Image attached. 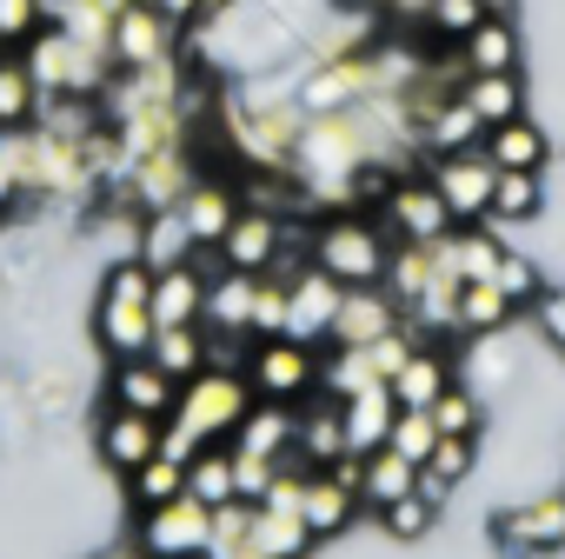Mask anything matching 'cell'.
<instances>
[{
	"instance_id": "6da1fadb",
	"label": "cell",
	"mask_w": 565,
	"mask_h": 559,
	"mask_svg": "<svg viewBox=\"0 0 565 559\" xmlns=\"http://www.w3.org/2000/svg\"><path fill=\"white\" fill-rule=\"evenodd\" d=\"M160 334L153 320V266L147 260H120L100 273V300H94V340L114 354V360H134L147 354Z\"/></svg>"
},
{
	"instance_id": "7a4b0ae2",
	"label": "cell",
	"mask_w": 565,
	"mask_h": 559,
	"mask_svg": "<svg viewBox=\"0 0 565 559\" xmlns=\"http://www.w3.org/2000/svg\"><path fill=\"white\" fill-rule=\"evenodd\" d=\"M393 233L373 213H327L313 226V266H327L340 287H386V266H393Z\"/></svg>"
},
{
	"instance_id": "3957f363",
	"label": "cell",
	"mask_w": 565,
	"mask_h": 559,
	"mask_svg": "<svg viewBox=\"0 0 565 559\" xmlns=\"http://www.w3.org/2000/svg\"><path fill=\"white\" fill-rule=\"evenodd\" d=\"M253 407H259V393H253L246 373H220V367H206V373H193V380L180 387V407L167 413V426H180V433L206 453V446H226V440L246 426Z\"/></svg>"
},
{
	"instance_id": "277c9868",
	"label": "cell",
	"mask_w": 565,
	"mask_h": 559,
	"mask_svg": "<svg viewBox=\"0 0 565 559\" xmlns=\"http://www.w3.org/2000/svg\"><path fill=\"white\" fill-rule=\"evenodd\" d=\"M21 54H28L41 94H87V101H100V94L114 87V74H120L107 48H94V41H81V34H67V28H41Z\"/></svg>"
},
{
	"instance_id": "5b68a950",
	"label": "cell",
	"mask_w": 565,
	"mask_h": 559,
	"mask_svg": "<svg viewBox=\"0 0 565 559\" xmlns=\"http://www.w3.org/2000/svg\"><path fill=\"white\" fill-rule=\"evenodd\" d=\"M320 347H307V340H253V360H246V380H253V393L259 400H279V407H307L313 393H320Z\"/></svg>"
},
{
	"instance_id": "8992f818",
	"label": "cell",
	"mask_w": 565,
	"mask_h": 559,
	"mask_svg": "<svg viewBox=\"0 0 565 559\" xmlns=\"http://www.w3.org/2000/svg\"><path fill=\"white\" fill-rule=\"evenodd\" d=\"M206 532H213V506L180 493L167 506H140V532L134 546H147L153 559H200L206 552Z\"/></svg>"
},
{
	"instance_id": "52a82bcc",
	"label": "cell",
	"mask_w": 565,
	"mask_h": 559,
	"mask_svg": "<svg viewBox=\"0 0 565 559\" xmlns=\"http://www.w3.org/2000/svg\"><path fill=\"white\" fill-rule=\"evenodd\" d=\"M186 48V21L147 8V0H127L120 21H114V67H160V61H180Z\"/></svg>"
},
{
	"instance_id": "ba28073f",
	"label": "cell",
	"mask_w": 565,
	"mask_h": 559,
	"mask_svg": "<svg viewBox=\"0 0 565 559\" xmlns=\"http://www.w3.org/2000/svg\"><path fill=\"white\" fill-rule=\"evenodd\" d=\"M426 180L439 187V200L452 207V220H459V226L492 213V193H499V167H492V154H486V147H466V154H439Z\"/></svg>"
},
{
	"instance_id": "9c48e42d",
	"label": "cell",
	"mask_w": 565,
	"mask_h": 559,
	"mask_svg": "<svg viewBox=\"0 0 565 559\" xmlns=\"http://www.w3.org/2000/svg\"><path fill=\"white\" fill-rule=\"evenodd\" d=\"M380 220H386V233H393V240H413V246H433V240H446V233L459 226V220H452V207L439 200V187H433L426 173H406V180L386 193Z\"/></svg>"
},
{
	"instance_id": "30bf717a",
	"label": "cell",
	"mask_w": 565,
	"mask_h": 559,
	"mask_svg": "<svg viewBox=\"0 0 565 559\" xmlns=\"http://www.w3.org/2000/svg\"><path fill=\"white\" fill-rule=\"evenodd\" d=\"M347 307V287L327 273V266H307L300 280H287V340H307V347H333V320Z\"/></svg>"
},
{
	"instance_id": "8fae6325",
	"label": "cell",
	"mask_w": 565,
	"mask_h": 559,
	"mask_svg": "<svg viewBox=\"0 0 565 559\" xmlns=\"http://www.w3.org/2000/svg\"><path fill=\"white\" fill-rule=\"evenodd\" d=\"M287 233H294L287 213L239 207V220L226 226V240H220L213 253H220V266H233V273H273V260L287 253Z\"/></svg>"
},
{
	"instance_id": "7c38bea8",
	"label": "cell",
	"mask_w": 565,
	"mask_h": 559,
	"mask_svg": "<svg viewBox=\"0 0 565 559\" xmlns=\"http://www.w3.org/2000/svg\"><path fill=\"white\" fill-rule=\"evenodd\" d=\"M107 407H127V413H147V420H167V413L180 407V380H173L153 354L114 360V367H107Z\"/></svg>"
},
{
	"instance_id": "4fadbf2b",
	"label": "cell",
	"mask_w": 565,
	"mask_h": 559,
	"mask_svg": "<svg viewBox=\"0 0 565 559\" xmlns=\"http://www.w3.org/2000/svg\"><path fill=\"white\" fill-rule=\"evenodd\" d=\"M492 539H499V552H558L565 546V486L558 493H539V499H525V506H505L499 519H492Z\"/></svg>"
},
{
	"instance_id": "5bb4252c",
	"label": "cell",
	"mask_w": 565,
	"mask_h": 559,
	"mask_svg": "<svg viewBox=\"0 0 565 559\" xmlns=\"http://www.w3.org/2000/svg\"><path fill=\"white\" fill-rule=\"evenodd\" d=\"M160 426L167 420H147V413H127V407H107L100 413V426H94V453H100V466L107 473H140L153 453H160Z\"/></svg>"
},
{
	"instance_id": "9a60e30c",
	"label": "cell",
	"mask_w": 565,
	"mask_h": 559,
	"mask_svg": "<svg viewBox=\"0 0 565 559\" xmlns=\"http://www.w3.org/2000/svg\"><path fill=\"white\" fill-rule=\"evenodd\" d=\"M399 327H406V307L386 287H347V307L333 320V347H373Z\"/></svg>"
},
{
	"instance_id": "2e32d148",
	"label": "cell",
	"mask_w": 565,
	"mask_h": 559,
	"mask_svg": "<svg viewBox=\"0 0 565 559\" xmlns=\"http://www.w3.org/2000/svg\"><path fill=\"white\" fill-rule=\"evenodd\" d=\"M353 446H347V407L333 400V393H313L307 407H300V440H294V460L300 466H313V473H327V466H340Z\"/></svg>"
},
{
	"instance_id": "e0dca14e",
	"label": "cell",
	"mask_w": 565,
	"mask_h": 559,
	"mask_svg": "<svg viewBox=\"0 0 565 559\" xmlns=\"http://www.w3.org/2000/svg\"><path fill=\"white\" fill-rule=\"evenodd\" d=\"M294 440H300V407L259 400V407L246 413V426H239L226 446L246 453V460H266V466H287V460H294Z\"/></svg>"
},
{
	"instance_id": "ac0fdd59",
	"label": "cell",
	"mask_w": 565,
	"mask_h": 559,
	"mask_svg": "<svg viewBox=\"0 0 565 559\" xmlns=\"http://www.w3.org/2000/svg\"><path fill=\"white\" fill-rule=\"evenodd\" d=\"M206 287L213 280L200 273V260L153 273V320L160 327H206Z\"/></svg>"
},
{
	"instance_id": "d6986e66",
	"label": "cell",
	"mask_w": 565,
	"mask_h": 559,
	"mask_svg": "<svg viewBox=\"0 0 565 559\" xmlns=\"http://www.w3.org/2000/svg\"><path fill=\"white\" fill-rule=\"evenodd\" d=\"M239 207H246V193H233L226 180H213V173H200V180H193V193L180 200V213H186V226H193L200 253L226 240V226L239 220Z\"/></svg>"
},
{
	"instance_id": "ffe728a7",
	"label": "cell",
	"mask_w": 565,
	"mask_h": 559,
	"mask_svg": "<svg viewBox=\"0 0 565 559\" xmlns=\"http://www.w3.org/2000/svg\"><path fill=\"white\" fill-rule=\"evenodd\" d=\"M433 253H439V266L452 280H492L499 260H505V246L492 240V226H452L446 240H433Z\"/></svg>"
},
{
	"instance_id": "44dd1931",
	"label": "cell",
	"mask_w": 565,
	"mask_h": 559,
	"mask_svg": "<svg viewBox=\"0 0 565 559\" xmlns=\"http://www.w3.org/2000/svg\"><path fill=\"white\" fill-rule=\"evenodd\" d=\"M253 300H259V273H213L206 287V327L213 334H253Z\"/></svg>"
},
{
	"instance_id": "7402d4cb",
	"label": "cell",
	"mask_w": 565,
	"mask_h": 559,
	"mask_svg": "<svg viewBox=\"0 0 565 559\" xmlns=\"http://www.w3.org/2000/svg\"><path fill=\"white\" fill-rule=\"evenodd\" d=\"M360 506H366V499H360L353 486H340L333 473H307V499H300V519L313 526V539H333V532H347Z\"/></svg>"
},
{
	"instance_id": "603a6c76",
	"label": "cell",
	"mask_w": 565,
	"mask_h": 559,
	"mask_svg": "<svg viewBox=\"0 0 565 559\" xmlns=\"http://www.w3.org/2000/svg\"><path fill=\"white\" fill-rule=\"evenodd\" d=\"M41 107H47V94H41V81H34L28 54H21V48H8V54H0V127H34V120H41Z\"/></svg>"
},
{
	"instance_id": "cb8c5ba5",
	"label": "cell",
	"mask_w": 565,
	"mask_h": 559,
	"mask_svg": "<svg viewBox=\"0 0 565 559\" xmlns=\"http://www.w3.org/2000/svg\"><path fill=\"white\" fill-rule=\"evenodd\" d=\"M140 260H147L153 273L200 260V240H193V226H186V213H180V207H167V213H147V233H140Z\"/></svg>"
},
{
	"instance_id": "d4e9b609",
	"label": "cell",
	"mask_w": 565,
	"mask_h": 559,
	"mask_svg": "<svg viewBox=\"0 0 565 559\" xmlns=\"http://www.w3.org/2000/svg\"><path fill=\"white\" fill-rule=\"evenodd\" d=\"M320 539L300 513H279V506H253V552L266 559H307Z\"/></svg>"
},
{
	"instance_id": "484cf974",
	"label": "cell",
	"mask_w": 565,
	"mask_h": 559,
	"mask_svg": "<svg viewBox=\"0 0 565 559\" xmlns=\"http://www.w3.org/2000/svg\"><path fill=\"white\" fill-rule=\"evenodd\" d=\"M452 387V360L439 354V347H419L399 373H393V400L399 407H419V413H433V400Z\"/></svg>"
},
{
	"instance_id": "4316f807",
	"label": "cell",
	"mask_w": 565,
	"mask_h": 559,
	"mask_svg": "<svg viewBox=\"0 0 565 559\" xmlns=\"http://www.w3.org/2000/svg\"><path fill=\"white\" fill-rule=\"evenodd\" d=\"M393 420H399L393 387H373V393L347 400V446H353V453H380V446L393 440Z\"/></svg>"
},
{
	"instance_id": "83f0119b",
	"label": "cell",
	"mask_w": 565,
	"mask_h": 559,
	"mask_svg": "<svg viewBox=\"0 0 565 559\" xmlns=\"http://www.w3.org/2000/svg\"><path fill=\"white\" fill-rule=\"evenodd\" d=\"M433 280H439V253H433V246L399 240V246H393V266H386V294L413 314V307L433 294Z\"/></svg>"
},
{
	"instance_id": "f1b7e54d",
	"label": "cell",
	"mask_w": 565,
	"mask_h": 559,
	"mask_svg": "<svg viewBox=\"0 0 565 559\" xmlns=\"http://www.w3.org/2000/svg\"><path fill=\"white\" fill-rule=\"evenodd\" d=\"M486 154H492V167L499 173H539L545 167V134H539V120H505V127H492L486 134Z\"/></svg>"
},
{
	"instance_id": "f546056e",
	"label": "cell",
	"mask_w": 565,
	"mask_h": 559,
	"mask_svg": "<svg viewBox=\"0 0 565 559\" xmlns=\"http://www.w3.org/2000/svg\"><path fill=\"white\" fill-rule=\"evenodd\" d=\"M406 493H419V466H413L406 453H393V446L366 453V486H360V499H366L373 513H386V506H399Z\"/></svg>"
},
{
	"instance_id": "4dcf8cb0",
	"label": "cell",
	"mask_w": 565,
	"mask_h": 559,
	"mask_svg": "<svg viewBox=\"0 0 565 559\" xmlns=\"http://www.w3.org/2000/svg\"><path fill=\"white\" fill-rule=\"evenodd\" d=\"M486 134H492V127H486V120H479V114H472L459 94H452V101H446V107L426 120V134H419V140H426V154L439 160V154H466V147H486Z\"/></svg>"
},
{
	"instance_id": "1f68e13d",
	"label": "cell",
	"mask_w": 565,
	"mask_h": 559,
	"mask_svg": "<svg viewBox=\"0 0 565 559\" xmlns=\"http://www.w3.org/2000/svg\"><path fill=\"white\" fill-rule=\"evenodd\" d=\"M519 314V300L499 287V280H466L459 287V334H499Z\"/></svg>"
},
{
	"instance_id": "d6a6232c",
	"label": "cell",
	"mask_w": 565,
	"mask_h": 559,
	"mask_svg": "<svg viewBox=\"0 0 565 559\" xmlns=\"http://www.w3.org/2000/svg\"><path fill=\"white\" fill-rule=\"evenodd\" d=\"M459 48H466L472 74H519V34H512V21H479Z\"/></svg>"
},
{
	"instance_id": "836d02e7",
	"label": "cell",
	"mask_w": 565,
	"mask_h": 559,
	"mask_svg": "<svg viewBox=\"0 0 565 559\" xmlns=\"http://www.w3.org/2000/svg\"><path fill=\"white\" fill-rule=\"evenodd\" d=\"M459 101L486 120V127H505V120H519V74H472L466 87H459Z\"/></svg>"
},
{
	"instance_id": "e575fe53",
	"label": "cell",
	"mask_w": 565,
	"mask_h": 559,
	"mask_svg": "<svg viewBox=\"0 0 565 559\" xmlns=\"http://www.w3.org/2000/svg\"><path fill=\"white\" fill-rule=\"evenodd\" d=\"M28 200V127H0V220H14Z\"/></svg>"
},
{
	"instance_id": "d590c367",
	"label": "cell",
	"mask_w": 565,
	"mask_h": 559,
	"mask_svg": "<svg viewBox=\"0 0 565 559\" xmlns=\"http://www.w3.org/2000/svg\"><path fill=\"white\" fill-rule=\"evenodd\" d=\"M147 354H153V360H160V367L186 387L193 373H206V327H160Z\"/></svg>"
},
{
	"instance_id": "8d00e7d4",
	"label": "cell",
	"mask_w": 565,
	"mask_h": 559,
	"mask_svg": "<svg viewBox=\"0 0 565 559\" xmlns=\"http://www.w3.org/2000/svg\"><path fill=\"white\" fill-rule=\"evenodd\" d=\"M186 493H193V499H206V506H233V499H239L233 446H206V453L186 466Z\"/></svg>"
},
{
	"instance_id": "74e56055",
	"label": "cell",
	"mask_w": 565,
	"mask_h": 559,
	"mask_svg": "<svg viewBox=\"0 0 565 559\" xmlns=\"http://www.w3.org/2000/svg\"><path fill=\"white\" fill-rule=\"evenodd\" d=\"M120 486H127V499H134V506H167V499H180V493H186V466H180V460H167V453H153V460H147L140 473H127Z\"/></svg>"
},
{
	"instance_id": "f35d334b",
	"label": "cell",
	"mask_w": 565,
	"mask_h": 559,
	"mask_svg": "<svg viewBox=\"0 0 565 559\" xmlns=\"http://www.w3.org/2000/svg\"><path fill=\"white\" fill-rule=\"evenodd\" d=\"M466 473H472V440H439V446H433V460L419 466V493L446 506V493H452Z\"/></svg>"
},
{
	"instance_id": "ab89813d",
	"label": "cell",
	"mask_w": 565,
	"mask_h": 559,
	"mask_svg": "<svg viewBox=\"0 0 565 559\" xmlns=\"http://www.w3.org/2000/svg\"><path fill=\"white\" fill-rule=\"evenodd\" d=\"M246 546H253V499L213 506V532H206V552L200 559H239Z\"/></svg>"
},
{
	"instance_id": "60d3db41",
	"label": "cell",
	"mask_w": 565,
	"mask_h": 559,
	"mask_svg": "<svg viewBox=\"0 0 565 559\" xmlns=\"http://www.w3.org/2000/svg\"><path fill=\"white\" fill-rule=\"evenodd\" d=\"M479 420H486V407H479V393L459 387V380L433 400V426H439L446 440H479Z\"/></svg>"
},
{
	"instance_id": "b9f144b4",
	"label": "cell",
	"mask_w": 565,
	"mask_h": 559,
	"mask_svg": "<svg viewBox=\"0 0 565 559\" xmlns=\"http://www.w3.org/2000/svg\"><path fill=\"white\" fill-rule=\"evenodd\" d=\"M439 440H446V433L433 426V413H419V407H399V420H393V440H386V446H393V453H406L413 466H426Z\"/></svg>"
},
{
	"instance_id": "7bdbcfd3",
	"label": "cell",
	"mask_w": 565,
	"mask_h": 559,
	"mask_svg": "<svg viewBox=\"0 0 565 559\" xmlns=\"http://www.w3.org/2000/svg\"><path fill=\"white\" fill-rule=\"evenodd\" d=\"M545 200L539 173H499V193H492V220H532Z\"/></svg>"
},
{
	"instance_id": "ee69618b",
	"label": "cell",
	"mask_w": 565,
	"mask_h": 559,
	"mask_svg": "<svg viewBox=\"0 0 565 559\" xmlns=\"http://www.w3.org/2000/svg\"><path fill=\"white\" fill-rule=\"evenodd\" d=\"M433 519H439V499H426V493H406L399 506H386V513H380V526H386L393 539H426V532H433Z\"/></svg>"
},
{
	"instance_id": "f6af8a7d",
	"label": "cell",
	"mask_w": 565,
	"mask_h": 559,
	"mask_svg": "<svg viewBox=\"0 0 565 559\" xmlns=\"http://www.w3.org/2000/svg\"><path fill=\"white\" fill-rule=\"evenodd\" d=\"M47 28V0H0V48H28Z\"/></svg>"
},
{
	"instance_id": "bcb514c9",
	"label": "cell",
	"mask_w": 565,
	"mask_h": 559,
	"mask_svg": "<svg viewBox=\"0 0 565 559\" xmlns=\"http://www.w3.org/2000/svg\"><path fill=\"white\" fill-rule=\"evenodd\" d=\"M479 21H492L479 0H433V21H426V34L433 41H466Z\"/></svg>"
},
{
	"instance_id": "7dc6e473",
	"label": "cell",
	"mask_w": 565,
	"mask_h": 559,
	"mask_svg": "<svg viewBox=\"0 0 565 559\" xmlns=\"http://www.w3.org/2000/svg\"><path fill=\"white\" fill-rule=\"evenodd\" d=\"M287 334V280L259 273V300H253V340H279Z\"/></svg>"
},
{
	"instance_id": "c3c4849f",
	"label": "cell",
	"mask_w": 565,
	"mask_h": 559,
	"mask_svg": "<svg viewBox=\"0 0 565 559\" xmlns=\"http://www.w3.org/2000/svg\"><path fill=\"white\" fill-rule=\"evenodd\" d=\"M492 280H499V287H505L519 307H525V300H539V266H532V260H519V253H505Z\"/></svg>"
},
{
	"instance_id": "681fc988",
	"label": "cell",
	"mask_w": 565,
	"mask_h": 559,
	"mask_svg": "<svg viewBox=\"0 0 565 559\" xmlns=\"http://www.w3.org/2000/svg\"><path fill=\"white\" fill-rule=\"evenodd\" d=\"M147 8H160V14H173V21H193L200 0H147Z\"/></svg>"
},
{
	"instance_id": "f907efd6",
	"label": "cell",
	"mask_w": 565,
	"mask_h": 559,
	"mask_svg": "<svg viewBox=\"0 0 565 559\" xmlns=\"http://www.w3.org/2000/svg\"><path fill=\"white\" fill-rule=\"evenodd\" d=\"M94 559H153V552H147V546H100Z\"/></svg>"
},
{
	"instance_id": "816d5d0a",
	"label": "cell",
	"mask_w": 565,
	"mask_h": 559,
	"mask_svg": "<svg viewBox=\"0 0 565 559\" xmlns=\"http://www.w3.org/2000/svg\"><path fill=\"white\" fill-rule=\"evenodd\" d=\"M545 320H552V340L565 347V307H558V300H545Z\"/></svg>"
},
{
	"instance_id": "f5cc1de1",
	"label": "cell",
	"mask_w": 565,
	"mask_h": 559,
	"mask_svg": "<svg viewBox=\"0 0 565 559\" xmlns=\"http://www.w3.org/2000/svg\"><path fill=\"white\" fill-rule=\"evenodd\" d=\"M479 8H486L492 21H512V8H519V0H479Z\"/></svg>"
},
{
	"instance_id": "db71d44e",
	"label": "cell",
	"mask_w": 565,
	"mask_h": 559,
	"mask_svg": "<svg viewBox=\"0 0 565 559\" xmlns=\"http://www.w3.org/2000/svg\"><path fill=\"white\" fill-rule=\"evenodd\" d=\"M239 559H266V552H253V546H246V552H239Z\"/></svg>"
},
{
	"instance_id": "11a10c76",
	"label": "cell",
	"mask_w": 565,
	"mask_h": 559,
	"mask_svg": "<svg viewBox=\"0 0 565 559\" xmlns=\"http://www.w3.org/2000/svg\"><path fill=\"white\" fill-rule=\"evenodd\" d=\"M0 54H8V48H0Z\"/></svg>"
}]
</instances>
